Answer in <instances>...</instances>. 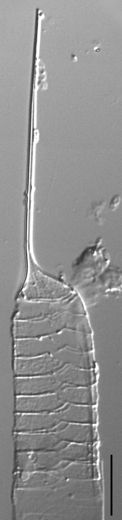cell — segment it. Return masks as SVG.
<instances>
[{
	"instance_id": "2",
	"label": "cell",
	"mask_w": 122,
	"mask_h": 520,
	"mask_svg": "<svg viewBox=\"0 0 122 520\" xmlns=\"http://www.w3.org/2000/svg\"><path fill=\"white\" fill-rule=\"evenodd\" d=\"M79 322L78 315L63 311L40 319L13 320L12 332L14 339L39 338L65 329L77 331Z\"/></svg>"
},
{
	"instance_id": "8",
	"label": "cell",
	"mask_w": 122,
	"mask_h": 520,
	"mask_svg": "<svg viewBox=\"0 0 122 520\" xmlns=\"http://www.w3.org/2000/svg\"><path fill=\"white\" fill-rule=\"evenodd\" d=\"M56 393L66 404L90 406L94 404L93 385L88 387L65 385Z\"/></svg>"
},
{
	"instance_id": "4",
	"label": "cell",
	"mask_w": 122,
	"mask_h": 520,
	"mask_svg": "<svg viewBox=\"0 0 122 520\" xmlns=\"http://www.w3.org/2000/svg\"><path fill=\"white\" fill-rule=\"evenodd\" d=\"M64 386L54 374L14 377V394L17 396H35L57 393Z\"/></svg>"
},
{
	"instance_id": "10",
	"label": "cell",
	"mask_w": 122,
	"mask_h": 520,
	"mask_svg": "<svg viewBox=\"0 0 122 520\" xmlns=\"http://www.w3.org/2000/svg\"><path fill=\"white\" fill-rule=\"evenodd\" d=\"M120 201V196L119 194H116L112 197L111 200V202L109 204V208L111 210H114L116 209Z\"/></svg>"
},
{
	"instance_id": "6",
	"label": "cell",
	"mask_w": 122,
	"mask_h": 520,
	"mask_svg": "<svg viewBox=\"0 0 122 520\" xmlns=\"http://www.w3.org/2000/svg\"><path fill=\"white\" fill-rule=\"evenodd\" d=\"M53 374L66 386L88 387L96 381L94 369H84L69 365H65Z\"/></svg>"
},
{
	"instance_id": "1",
	"label": "cell",
	"mask_w": 122,
	"mask_h": 520,
	"mask_svg": "<svg viewBox=\"0 0 122 520\" xmlns=\"http://www.w3.org/2000/svg\"><path fill=\"white\" fill-rule=\"evenodd\" d=\"M66 347L85 352L93 351L92 334L65 329L42 337L14 339V356L27 358L52 354Z\"/></svg>"
},
{
	"instance_id": "11",
	"label": "cell",
	"mask_w": 122,
	"mask_h": 520,
	"mask_svg": "<svg viewBox=\"0 0 122 520\" xmlns=\"http://www.w3.org/2000/svg\"><path fill=\"white\" fill-rule=\"evenodd\" d=\"M71 57L72 58V60H73L75 61L77 59V57H76V56L75 54L72 55Z\"/></svg>"
},
{
	"instance_id": "9",
	"label": "cell",
	"mask_w": 122,
	"mask_h": 520,
	"mask_svg": "<svg viewBox=\"0 0 122 520\" xmlns=\"http://www.w3.org/2000/svg\"><path fill=\"white\" fill-rule=\"evenodd\" d=\"M106 203L105 201H101L98 203H94L92 207L91 214L97 219H99L101 211L104 208Z\"/></svg>"
},
{
	"instance_id": "7",
	"label": "cell",
	"mask_w": 122,
	"mask_h": 520,
	"mask_svg": "<svg viewBox=\"0 0 122 520\" xmlns=\"http://www.w3.org/2000/svg\"><path fill=\"white\" fill-rule=\"evenodd\" d=\"M52 355L65 365H69L84 369L95 368L93 351L85 352L66 347Z\"/></svg>"
},
{
	"instance_id": "5",
	"label": "cell",
	"mask_w": 122,
	"mask_h": 520,
	"mask_svg": "<svg viewBox=\"0 0 122 520\" xmlns=\"http://www.w3.org/2000/svg\"><path fill=\"white\" fill-rule=\"evenodd\" d=\"M65 404L56 393L15 396V408L19 412L51 411L60 409Z\"/></svg>"
},
{
	"instance_id": "3",
	"label": "cell",
	"mask_w": 122,
	"mask_h": 520,
	"mask_svg": "<svg viewBox=\"0 0 122 520\" xmlns=\"http://www.w3.org/2000/svg\"><path fill=\"white\" fill-rule=\"evenodd\" d=\"M65 365L52 354L33 357H14V377H33L53 374Z\"/></svg>"
}]
</instances>
